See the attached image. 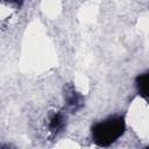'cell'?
<instances>
[{"instance_id":"cell-2","label":"cell","mask_w":149,"mask_h":149,"mask_svg":"<svg viewBox=\"0 0 149 149\" xmlns=\"http://www.w3.org/2000/svg\"><path fill=\"white\" fill-rule=\"evenodd\" d=\"M64 100L66 104V108L74 113L79 111L84 106V97L76 90L72 84H66L64 86Z\"/></svg>"},{"instance_id":"cell-3","label":"cell","mask_w":149,"mask_h":149,"mask_svg":"<svg viewBox=\"0 0 149 149\" xmlns=\"http://www.w3.org/2000/svg\"><path fill=\"white\" fill-rule=\"evenodd\" d=\"M66 123V113L64 109H59L54 112L49 119H48V130L51 134H57L58 132H61Z\"/></svg>"},{"instance_id":"cell-1","label":"cell","mask_w":149,"mask_h":149,"mask_svg":"<svg viewBox=\"0 0 149 149\" xmlns=\"http://www.w3.org/2000/svg\"><path fill=\"white\" fill-rule=\"evenodd\" d=\"M126 130L123 116L113 115L94 123L91 128L92 141L99 147H108L116 142Z\"/></svg>"},{"instance_id":"cell-4","label":"cell","mask_w":149,"mask_h":149,"mask_svg":"<svg viewBox=\"0 0 149 149\" xmlns=\"http://www.w3.org/2000/svg\"><path fill=\"white\" fill-rule=\"evenodd\" d=\"M135 86L139 95L149 102V71L141 73L136 77Z\"/></svg>"},{"instance_id":"cell-5","label":"cell","mask_w":149,"mask_h":149,"mask_svg":"<svg viewBox=\"0 0 149 149\" xmlns=\"http://www.w3.org/2000/svg\"><path fill=\"white\" fill-rule=\"evenodd\" d=\"M9 1H12V2H14V3H21V2H23L24 0H9Z\"/></svg>"}]
</instances>
